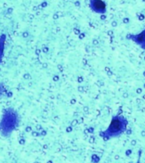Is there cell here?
<instances>
[{"mask_svg": "<svg viewBox=\"0 0 145 163\" xmlns=\"http://www.w3.org/2000/svg\"><path fill=\"white\" fill-rule=\"evenodd\" d=\"M3 93V87L2 86V85H0V97L2 96Z\"/></svg>", "mask_w": 145, "mask_h": 163, "instance_id": "obj_6", "label": "cell"}, {"mask_svg": "<svg viewBox=\"0 0 145 163\" xmlns=\"http://www.w3.org/2000/svg\"><path fill=\"white\" fill-rule=\"evenodd\" d=\"M128 122L126 118L122 115H114L111 119L109 127L105 131L102 132L100 135L104 140H110L121 136L127 128Z\"/></svg>", "mask_w": 145, "mask_h": 163, "instance_id": "obj_1", "label": "cell"}, {"mask_svg": "<svg viewBox=\"0 0 145 163\" xmlns=\"http://www.w3.org/2000/svg\"><path fill=\"white\" fill-rule=\"evenodd\" d=\"M132 39H133L134 42H136L141 47H143V48H145V30L143 31L139 35L132 36Z\"/></svg>", "mask_w": 145, "mask_h": 163, "instance_id": "obj_4", "label": "cell"}, {"mask_svg": "<svg viewBox=\"0 0 145 163\" xmlns=\"http://www.w3.org/2000/svg\"><path fill=\"white\" fill-rule=\"evenodd\" d=\"M91 10L97 14H105L107 11L106 3L103 0H90L89 2Z\"/></svg>", "mask_w": 145, "mask_h": 163, "instance_id": "obj_3", "label": "cell"}, {"mask_svg": "<svg viewBox=\"0 0 145 163\" xmlns=\"http://www.w3.org/2000/svg\"><path fill=\"white\" fill-rule=\"evenodd\" d=\"M140 160H141V150L139 151L138 158V162H137V163H140Z\"/></svg>", "mask_w": 145, "mask_h": 163, "instance_id": "obj_7", "label": "cell"}, {"mask_svg": "<svg viewBox=\"0 0 145 163\" xmlns=\"http://www.w3.org/2000/svg\"><path fill=\"white\" fill-rule=\"evenodd\" d=\"M19 124V115L14 109H8L0 120V131L4 137H9Z\"/></svg>", "mask_w": 145, "mask_h": 163, "instance_id": "obj_2", "label": "cell"}, {"mask_svg": "<svg viewBox=\"0 0 145 163\" xmlns=\"http://www.w3.org/2000/svg\"><path fill=\"white\" fill-rule=\"evenodd\" d=\"M6 36L3 34L0 36V63L2 62L3 57V52H4V45H5Z\"/></svg>", "mask_w": 145, "mask_h": 163, "instance_id": "obj_5", "label": "cell"}]
</instances>
